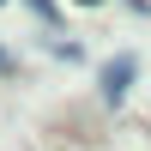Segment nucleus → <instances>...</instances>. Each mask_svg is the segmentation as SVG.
Masks as SVG:
<instances>
[{
	"label": "nucleus",
	"mask_w": 151,
	"mask_h": 151,
	"mask_svg": "<svg viewBox=\"0 0 151 151\" xmlns=\"http://www.w3.org/2000/svg\"><path fill=\"white\" fill-rule=\"evenodd\" d=\"M133 79H139V60H133V55L103 60V73H97V91H103V103H121V97L133 91Z\"/></svg>",
	"instance_id": "f257e3e1"
},
{
	"label": "nucleus",
	"mask_w": 151,
	"mask_h": 151,
	"mask_svg": "<svg viewBox=\"0 0 151 151\" xmlns=\"http://www.w3.org/2000/svg\"><path fill=\"white\" fill-rule=\"evenodd\" d=\"M30 12H36L42 24H60V12H55V0H30Z\"/></svg>",
	"instance_id": "f03ea898"
},
{
	"label": "nucleus",
	"mask_w": 151,
	"mask_h": 151,
	"mask_svg": "<svg viewBox=\"0 0 151 151\" xmlns=\"http://www.w3.org/2000/svg\"><path fill=\"white\" fill-rule=\"evenodd\" d=\"M6 73H12V55H6V48H0V79H6Z\"/></svg>",
	"instance_id": "7ed1b4c3"
},
{
	"label": "nucleus",
	"mask_w": 151,
	"mask_h": 151,
	"mask_svg": "<svg viewBox=\"0 0 151 151\" xmlns=\"http://www.w3.org/2000/svg\"><path fill=\"white\" fill-rule=\"evenodd\" d=\"M85 6H97V0H85Z\"/></svg>",
	"instance_id": "20e7f679"
}]
</instances>
